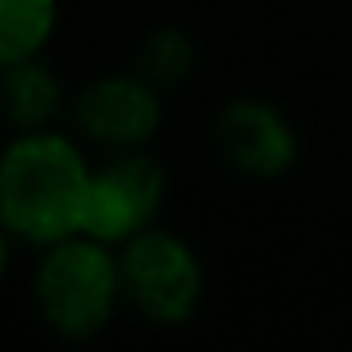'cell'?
Returning a JSON list of instances; mask_svg holds the SVG:
<instances>
[{
	"label": "cell",
	"instance_id": "5",
	"mask_svg": "<svg viewBox=\"0 0 352 352\" xmlns=\"http://www.w3.org/2000/svg\"><path fill=\"white\" fill-rule=\"evenodd\" d=\"M167 205V167L148 148L107 152L91 170L84 205V231L110 246L155 228Z\"/></svg>",
	"mask_w": 352,
	"mask_h": 352
},
{
	"label": "cell",
	"instance_id": "10",
	"mask_svg": "<svg viewBox=\"0 0 352 352\" xmlns=\"http://www.w3.org/2000/svg\"><path fill=\"white\" fill-rule=\"evenodd\" d=\"M16 235H12L8 228H4V220H0V284L8 280V273H12V261H16Z\"/></svg>",
	"mask_w": 352,
	"mask_h": 352
},
{
	"label": "cell",
	"instance_id": "6",
	"mask_svg": "<svg viewBox=\"0 0 352 352\" xmlns=\"http://www.w3.org/2000/svg\"><path fill=\"white\" fill-rule=\"evenodd\" d=\"M212 137L223 163L254 182H273L288 175L299 160V133L292 118L269 99L254 95L223 102L212 122Z\"/></svg>",
	"mask_w": 352,
	"mask_h": 352
},
{
	"label": "cell",
	"instance_id": "1",
	"mask_svg": "<svg viewBox=\"0 0 352 352\" xmlns=\"http://www.w3.org/2000/svg\"><path fill=\"white\" fill-rule=\"evenodd\" d=\"M91 170L87 144L61 125L12 133L0 148V220L16 243L46 250L84 231Z\"/></svg>",
	"mask_w": 352,
	"mask_h": 352
},
{
	"label": "cell",
	"instance_id": "8",
	"mask_svg": "<svg viewBox=\"0 0 352 352\" xmlns=\"http://www.w3.org/2000/svg\"><path fill=\"white\" fill-rule=\"evenodd\" d=\"M61 27V0H0V69L46 57Z\"/></svg>",
	"mask_w": 352,
	"mask_h": 352
},
{
	"label": "cell",
	"instance_id": "3",
	"mask_svg": "<svg viewBox=\"0 0 352 352\" xmlns=\"http://www.w3.org/2000/svg\"><path fill=\"white\" fill-rule=\"evenodd\" d=\"M125 280V307L140 322L160 329H178L201 311L205 299V261L197 246L175 228L140 231L118 246Z\"/></svg>",
	"mask_w": 352,
	"mask_h": 352
},
{
	"label": "cell",
	"instance_id": "7",
	"mask_svg": "<svg viewBox=\"0 0 352 352\" xmlns=\"http://www.w3.org/2000/svg\"><path fill=\"white\" fill-rule=\"evenodd\" d=\"M69 87L46 57L0 69V122L12 133L54 129L69 118Z\"/></svg>",
	"mask_w": 352,
	"mask_h": 352
},
{
	"label": "cell",
	"instance_id": "2",
	"mask_svg": "<svg viewBox=\"0 0 352 352\" xmlns=\"http://www.w3.org/2000/svg\"><path fill=\"white\" fill-rule=\"evenodd\" d=\"M31 303L38 322L69 344H87L114 326L125 307L118 246L76 231L38 250L31 273Z\"/></svg>",
	"mask_w": 352,
	"mask_h": 352
},
{
	"label": "cell",
	"instance_id": "4",
	"mask_svg": "<svg viewBox=\"0 0 352 352\" xmlns=\"http://www.w3.org/2000/svg\"><path fill=\"white\" fill-rule=\"evenodd\" d=\"M167 102L155 84H148L137 69H114L91 76L72 95L69 122L84 144L107 152L148 148L163 129Z\"/></svg>",
	"mask_w": 352,
	"mask_h": 352
},
{
	"label": "cell",
	"instance_id": "9",
	"mask_svg": "<svg viewBox=\"0 0 352 352\" xmlns=\"http://www.w3.org/2000/svg\"><path fill=\"white\" fill-rule=\"evenodd\" d=\"M197 57H201L197 42L186 27L163 23L144 34L137 57H133V69L167 95V91H178L182 84H190V76L197 72Z\"/></svg>",
	"mask_w": 352,
	"mask_h": 352
}]
</instances>
